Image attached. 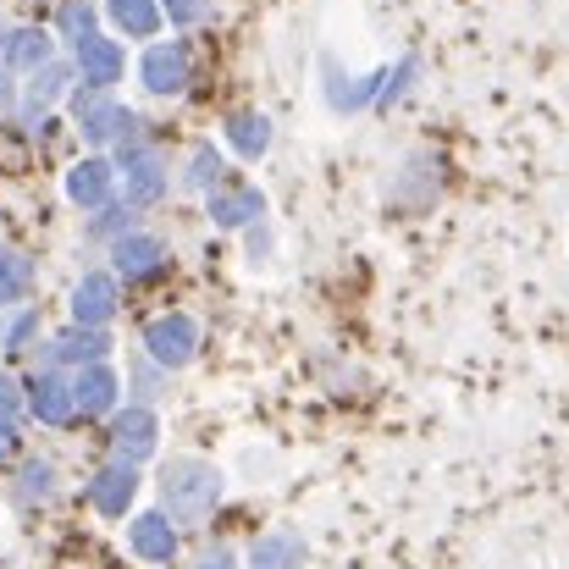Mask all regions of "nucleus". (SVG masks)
Returning <instances> with one entry per match:
<instances>
[{
  "instance_id": "f257e3e1",
  "label": "nucleus",
  "mask_w": 569,
  "mask_h": 569,
  "mask_svg": "<svg viewBox=\"0 0 569 569\" xmlns=\"http://www.w3.org/2000/svg\"><path fill=\"white\" fill-rule=\"evenodd\" d=\"M216 503H221V470L210 459L183 453L161 470V509L172 526H204L216 515Z\"/></svg>"
},
{
  "instance_id": "f03ea898",
  "label": "nucleus",
  "mask_w": 569,
  "mask_h": 569,
  "mask_svg": "<svg viewBox=\"0 0 569 569\" xmlns=\"http://www.w3.org/2000/svg\"><path fill=\"white\" fill-rule=\"evenodd\" d=\"M72 111H78V122H83V133H89L94 144H122V139H133V133H139V117H133L128 106H111V100H106V89L78 94V100H72Z\"/></svg>"
},
{
  "instance_id": "7ed1b4c3",
  "label": "nucleus",
  "mask_w": 569,
  "mask_h": 569,
  "mask_svg": "<svg viewBox=\"0 0 569 569\" xmlns=\"http://www.w3.org/2000/svg\"><path fill=\"white\" fill-rule=\"evenodd\" d=\"M144 349H150V360L156 366H189L193 349H199V327H193V316H156L150 327H144Z\"/></svg>"
},
{
  "instance_id": "20e7f679",
  "label": "nucleus",
  "mask_w": 569,
  "mask_h": 569,
  "mask_svg": "<svg viewBox=\"0 0 569 569\" xmlns=\"http://www.w3.org/2000/svg\"><path fill=\"white\" fill-rule=\"evenodd\" d=\"M139 78H144L150 94H183V89H189V44H183V39H172V44H150Z\"/></svg>"
},
{
  "instance_id": "39448f33",
  "label": "nucleus",
  "mask_w": 569,
  "mask_h": 569,
  "mask_svg": "<svg viewBox=\"0 0 569 569\" xmlns=\"http://www.w3.org/2000/svg\"><path fill=\"white\" fill-rule=\"evenodd\" d=\"M156 442H161V420H156L150 409H122V415H111V453H117V459L139 465V459L156 453Z\"/></svg>"
},
{
  "instance_id": "423d86ee",
  "label": "nucleus",
  "mask_w": 569,
  "mask_h": 569,
  "mask_svg": "<svg viewBox=\"0 0 569 569\" xmlns=\"http://www.w3.org/2000/svg\"><path fill=\"white\" fill-rule=\"evenodd\" d=\"M117 392H122L117 371H111L106 360H89V366H78V377H72V409H78L83 420L111 415V409H117Z\"/></svg>"
},
{
  "instance_id": "0eeeda50",
  "label": "nucleus",
  "mask_w": 569,
  "mask_h": 569,
  "mask_svg": "<svg viewBox=\"0 0 569 569\" xmlns=\"http://www.w3.org/2000/svg\"><path fill=\"white\" fill-rule=\"evenodd\" d=\"M139 498V470L128 465V459H117V465H106L94 481H89V503L106 515V520H122L128 515V503Z\"/></svg>"
},
{
  "instance_id": "6e6552de",
  "label": "nucleus",
  "mask_w": 569,
  "mask_h": 569,
  "mask_svg": "<svg viewBox=\"0 0 569 569\" xmlns=\"http://www.w3.org/2000/svg\"><path fill=\"white\" fill-rule=\"evenodd\" d=\"M72 44H78V72H83V83H89V89H111V83L122 78L128 56H122V44H117V39L83 33V39H72Z\"/></svg>"
},
{
  "instance_id": "1a4fd4ad",
  "label": "nucleus",
  "mask_w": 569,
  "mask_h": 569,
  "mask_svg": "<svg viewBox=\"0 0 569 569\" xmlns=\"http://www.w3.org/2000/svg\"><path fill=\"white\" fill-rule=\"evenodd\" d=\"M28 398V409L44 420V426H67L78 409H72V381L61 377V371H39V377H28V387H22Z\"/></svg>"
},
{
  "instance_id": "9d476101",
  "label": "nucleus",
  "mask_w": 569,
  "mask_h": 569,
  "mask_svg": "<svg viewBox=\"0 0 569 569\" xmlns=\"http://www.w3.org/2000/svg\"><path fill=\"white\" fill-rule=\"evenodd\" d=\"M266 216V193L249 183H210V221L216 227H249Z\"/></svg>"
},
{
  "instance_id": "9b49d317",
  "label": "nucleus",
  "mask_w": 569,
  "mask_h": 569,
  "mask_svg": "<svg viewBox=\"0 0 569 569\" xmlns=\"http://www.w3.org/2000/svg\"><path fill=\"white\" fill-rule=\"evenodd\" d=\"M117 316V277L111 271H89L72 288V321L78 327H106Z\"/></svg>"
},
{
  "instance_id": "f8f14e48",
  "label": "nucleus",
  "mask_w": 569,
  "mask_h": 569,
  "mask_svg": "<svg viewBox=\"0 0 569 569\" xmlns=\"http://www.w3.org/2000/svg\"><path fill=\"white\" fill-rule=\"evenodd\" d=\"M128 548L144 559V565H172L178 559V526L167 515H139L128 526Z\"/></svg>"
},
{
  "instance_id": "ddd939ff",
  "label": "nucleus",
  "mask_w": 569,
  "mask_h": 569,
  "mask_svg": "<svg viewBox=\"0 0 569 569\" xmlns=\"http://www.w3.org/2000/svg\"><path fill=\"white\" fill-rule=\"evenodd\" d=\"M111 260H117V271H122L128 282H139V277H156V271H161L167 243H161V238H150V232H122V238H117V249H111Z\"/></svg>"
},
{
  "instance_id": "4468645a",
  "label": "nucleus",
  "mask_w": 569,
  "mask_h": 569,
  "mask_svg": "<svg viewBox=\"0 0 569 569\" xmlns=\"http://www.w3.org/2000/svg\"><path fill=\"white\" fill-rule=\"evenodd\" d=\"M111 183H117V167L111 161H78L72 172H67V199L72 204H83V210H100L106 199H111Z\"/></svg>"
},
{
  "instance_id": "2eb2a0df",
  "label": "nucleus",
  "mask_w": 569,
  "mask_h": 569,
  "mask_svg": "<svg viewBox=\"0 0 569 569\" xmlns=\"http://www.w3.org/2000/svg\"><path fill=\"white\" fill-rule=\"evenodd\" d=\"M106 349H111V338L100 327H78V321L61 338H50V360L56 366H89V360H106Z\"/></svg>"
},
{
  "instance_id": "dca6fc26",
  "label": "nucleus",
  "mask_w": 569,
  "mask_h": 569,
  "mask_svg": "<svg viewBox=\"0 0 569 569\" xmlns=\"http://www.w3.org/2000/svg\"><path fill=\"white\" fill-rule=\"evenodd\" d=\"M249 569H305V537L299 531H266L249 548Z\"/></svg>"
},
{
  "instance_id": "f3484780",
  "label": "nucleus",
  "mask_w": 569,
  "mask_h": 569,
  "mask_svg": "<svg viewBox=\"0 0 569 569\" xmlns=\"http://www.w3.org/2000/svg\"><path fill=\"white\" fill-rule=\"evenodd\" d=\"M161 193H167V161L150 150H133L128 156V204H156Z\"/></svg>"
},
{
  "instance_id": "a211bd4d",
  "label": "nucleus",
  "mask_w": 569,
  "mask_h": 569,
  "mask_svg": "<svg viewBox=\"0 0 569 569\" xmlns=\"http://www.w3.org/2000/svg\"><path fill=\"white\" fill-rule=\"evenodd\" d=\"M227 144H232L238 156H249V161H260V156L271 150V122H266L260 111H238V117L227 122Z\"/></svg>"
},
{
  "instance_id": "6ab92c4d",
  "label": "nucleus",
  "mask_w": 569,
  "mask_h": 569,
  "mask_svg": "<svg viewBox=\"0 0 569 569\" xmlns=\"http://www.w3.org/2000/svg\"><path fill=\"white\" fill-rule=\"evenodd\" d=\"M106 11H111V22H117L122 33H133V39H150V33L161 28V0H106Z\"/></svg>"
},
{
  "instance_id": "aec40b11",
  "label": "nucleus",
  "mask_w": 569,
  "mask_h": 569,
  "mask_svg": "<svg viewBox=\"0 0 569 569\" xmlns=\"http://www.w3.org/2000/svg\"><path fill=\"white\" fill-rule=\"evenodd\" d=\"M50 61V33H39V28H17L11 39H6V67H44Z\"/></svg>"
},
{
  "instance_id": "412c9836",
  "label": "nucleus",
  "mask_w": 569,
  "mask_h": 569,
  "mask_svg": "<svg viewBox=\"0 0 569 569\" xmlns=\"http://www.w3.org/2000/svg\"><path fill=\"white\" fill-rule=\"evenodd\" d=\"M28 288H33V260L17 249H0V305L28 299Z\"/></svg>"
},
{
  "instance_id": "4be33fe9",
  "label": "nucleus",
  "mask_w": 569,
  "mask_h": 569,
  "mask_svg": "<svg viewBox=\"0 0 569 569\" xmlns=\"http://www.w3.org/2000/svg\"><path fill=\"white\" fill-rule=\"evenodd\" d=\"M67 78H72V72H67V67H56V61L33 67V83H28V111L39 117V111H44V106H50V100L67 89Z\"/></svg>"
},
{
  "instance_id": "5701e85b",
  "label": "nucleus",
  "mask_w": 569,
  "mask_h": 569,
  "mask_svg": "<svg viewBox=\"0 0 569 569\" xmlns=\"http://www.w3.org/2000/svg\"><path fill=\"white\" fill-rule=\"evenodd\" d=\"M33 332H39V310H22V316H11V321L0 327V349H22Z\"/></svg>"
},
{
  "instance_id": "b1692460",
  "label": "nucleus",
  "mask_w": 569,
  "mask_h": 569,
  "mask_svg": "<svg viewBox=\"0 0 569 569\" xmlns=\"http://www.w3.org/2000/svg\"><path fill=\"white\" fill-rule=\"evenodd\" d=\"M216 172H221V156H216L210 144H199V150H193V161H189V189H210V183H216Z\"/></svg>"
},
{
  "instance_id": "393cba45",
  "label": "nucleus",
  "mask_w": 569,
  "mask_h": 569,
  "mask_svg": "<svg viewBox=\"0 0 569 569\" xmlns=\"http://www.w3.org/2000/svg\"><path fill=\"white\" fill-rule=\"evenodd\" d=\"M50 481H56V470H50L44 459H33V465L22 470V498H50Z\"/></svg>"
},
{
  "instance_id": "a878e982",
  "label": "nucleus",
  "mask_w": 569,
  "mask_h": 569,
  "mask_svg": "<svg viewBox=\"0 0 569 569\" xmlns=\"http://www.w3.org/2000/svg\"><path fill=\"white\" fill-rule=\"evenodd\" d=\"M210 11V0H161V17H172L178 28H189V22H199Z\"/></svg>"
},
{
  "instance_id": "bb28decb",
  "label": "nucleus",
  "mask_w": 569,
  "mask_h": 569,
  "mask_svg": "<svg viewBox=\"0 0 569 569\" xmlns=\"http://www.w3.org/2000/svg\"><path fill=\"white\" fill-rule=\"evenodd\" d=\"M89 22H94V17H89V6H78V0H72V6H61V28H67L72 39H83V33H89Z\"/></svg>"
},
{
  "instance_id": "cd10ccee",
  "label": "nucleus",
  "mask_w": 569,
  "mask_h": 569,
  "mask_svg": "<svg viewBox=\"0 0 569 569\" xmlns=\"http://www.w3.org/2000/svg\"><path fill=\"white\" fill-rule=\"evenodd\" d=\"M17 442H22V437H17V420H11V415H0V459H11V453H17Z\"/></svg>"
},
{
  "instance_id": "c85d7f7f",
  "label": "nucleus",
  "mask_w": 569,
  "mask_h": 569,
  "mask_svg": "<svg viewBox=\"0 0 569 569\" xmlns=\"http://www.w3.org/2000/svg\"><path fill=\"white\" fill-rule=\"evenodd\" d=\"M17 409H22V398H17V381L0 377V415H11V420H17Z\"/></svg>"
},
{
  "instance_id": "c756f323",
  "label": "nucleus",
  "mask_w": 569,
  "mask_h": 569,
  "mask_svg": "<svg viewBox=\"0 0 569 569\" xmlns=\"http://www.w3.org/2000/svg\"><path fill=\"white\" fill-rule=\"evenodd\" d=\"M199 569H238V559H232L227 548H216V553H204V559H199Z\"/></svg>"
}]
</instances>
